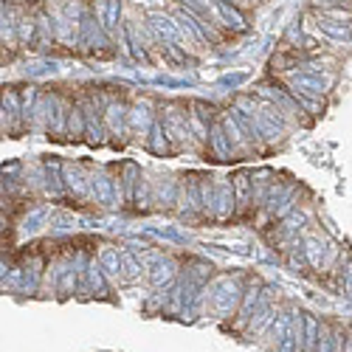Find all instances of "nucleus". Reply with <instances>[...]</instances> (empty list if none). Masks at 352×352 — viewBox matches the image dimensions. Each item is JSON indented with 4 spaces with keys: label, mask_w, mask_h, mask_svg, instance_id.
Returning <instances> with one entry per match:
<instances>
[{
    "label": "nucleus",
    "mask_w": 352,
    "mask_h": 352,
    "mask_svg": "<svg viewBox=\"0 0 352 352\" xmlns=\"http://www.w3.org/2000/svg\"><path fill=\"white\" fill-rule=\"evenodd\" d=\"M346 352H352V338H349V344H346Z\"/></svg>",
    "instance_id": "nucleus-25"
},
{
    "label": "nucleus",
    "mask_w": 352,
    "mask_h": 352,
    "mask_svg": "<svg viewBox=\"0 0 352 352\" xmlns=\"http://www.w3.org/2000/svg\"><path fill=\"white\" fill-rule=\"evenodd\" d=\"M240 299H243V293H240V282L237 279L214 282L209 287V296H206V302H209V307H212V313L217 318H226L228 313H234V307L240 305Z\"/></svg>",
    "instance_id": "nucleus-1"
},
{
    "label": "nucleus",
    "mask_w": 352,
    "mask_h": 352,
    "mask_svg": "<svg viewBox=\"0 0 352 352\" xmlns=\"http://www.w3.org/2000/svg\"><path fill=\"white\" fill-rule=\"evenodd\" d=\"M127 124L135 130V133H146V124H150V107L146 104H135L133 110H130V119H127Z\"/></svg>",
    "instance_id": "nucleus-16"
},
{
    "label": "nucleus",
    "mask_w": 352,
    "mask_h": 352,
    "mask_svg": "<svg viewBox=\"0 0 352 352\" xmlns=\"http://www.w3.org/2000/svg\"><path fill=\"white\" fill-rule=\"evenodd\" d=\"M307 259H310V265L318 268L321 265V245L316 240H307Z\"/></svg>",
    "instance_id": "nucleus-23"
},
{
    "label": "nucleus",
    "mask_w": 352,
    "mask_h": 352,
    "mask_svg": "<svg viewBox=\"0 0 352 352\" xmlns=\"http://www.w3.org/2000/svg\"><path fill=\"white\" fill-rule=\"evenodd\" d=\"M318 32L324 34L327 40H333V43H352V32H349V25L346 23H336V20H330V17H321L318 20Z\"/></svg>",
    "instance_id": "nucleus-3"
},
{
    "label": "nucleus",
    "mask_w": 352,
    "mask_h": 352,
    "mask_svg": "<svg viewBox=\"0 0 352 352\" xmlns=\"http://www.w3.org/2000/svg\"><path fill=\"white\" fill-rule=\"evenodd\" d=\"M85 124H82V110L79 107H71V133L74 135H82Z\"/></svg>",
    "instance_id": "nucleus-24"
},
{
    "label": "nucleus",
    "mask_w": 352,
    "mask_h": 352,
    "mask_svg": "<svg viewBox=\"0 0 352 352\" xmlns=\"http://www.w3.org/2000/svg\"><path fill=\"white\" fill-rule=\"evenodd\" d=\"M48 192L60 195V164H48Z\"/></svg>",
    "instance_id": "nucleus-22"
},
{
    "label": "nucleus",
    "mask_w": 352,
    "mask_h": 352,
    "mask_svg": "<svg viewBox=\"0 0 352 352\" xmlns=\"http://www.w3.org/2000/svg\"><path fill=\"white\" fill-rule=\"evenodd\" d=\"M256 305H259V293H256V287L245 290V296H243V307H240V324L251 321V316H254Z\"/></svg>",
    "instance_id": "nucleus-17"
},
{
    "label": "nucleus",
    "mask_w": 352,
    "mask_h": 352,
    "mask_svg": "<svg viewBox=\"0 0 352 352\" xmlns=\"http://www.w3.org/2000/svg\"><path fill=\"white\" fill-rule=\"evenodd\" d=\"M344 349V338L338 330H324L321 327V336H318V349L316 352H341Z\"/></svg>",
    "instance_id": "nucleus-13"
},
{
    "label": "nucleus",
    "mask_w": 352,
    "mask_h": 352,
    "mask_svg": "<svg viewBox=\"0 0 352 352\" xmlns=\"http://www.w3.org/2000/svg\"><path fill=\"white\" fill-rule=\"evenodd\" d=\"M234 184H228V181H223L220 184V189H217V197H214V217H228L231 214V209H234Z\"/></svg>",
    "instance_id": "nucleus-6"
},
{
    "label": "nucleus",
    "mask_w": 352,
    "mask_h": 352,
    "mask_svg": "<svg viewBox=\"0 0 352 352\" xmlns=\"http://www.w3.org/2000/svg\"><path fill=\"white\" fill-rule=\"evenodd\" d=\"M234 184V192H237V195H234V197H237L240 200V206H245V203H248V178H245V175H237V178H234L231 181Z\"/></svg>",
    "instance_id": "nucleus-21"
},
{
    "label": "nucleus",
    "mask_w": 352,
    "mask_h": 352,
    "mask_svg": "<svg viewBox=\"0 0 352 352\" xmlns=\"http://www.w3.org/2000/svg\"><path fill=\"white\" fill-rule=\"evenodd\" d=\"M122 265H124V276L127 279H138L141 271H144V265H138V259L133 254H122Z\"/></svg>",
    "instance_id": "nucleus-19"
},
{
    "label": "nucleus",
    "mask_w": 352,
    "mask_h": 352,
    "mask_svg": "<svg viewBox=\"0 0 352 352\" xmlns=\"http://www.w3.org/2000/svg\"><path fill=\"white\" fill-rule=\"evenodd\" d=\"M318 336L321 327L313 316H305V338H302V352H316L318 349Z\"/></svg>",
    "instance_id": "nucleus-12"
},
{
    "label": "nucleus",
    "mask_w": 352,
    "mask_h": 352,
    "mask_svg": "<svg viewBox=\"0 0 352 352\" xmlns=\"http://www.w3.org/2000/svg\"><path fill=\"white\" fill-rule=\"evenodd\" d=\"M102 262H87V282H91V290L96 293V296H104L107 293V285H104V274H102Z\"/></svg>",
    "instance_id": "nucleus-14"
},
{
    "label": "nucleus",
    "mask_w": 352,
    "mask_h": 352,
    "mask_svg": "<svg viewBox=\"0 0 352 352\" xmlns=\"http://www.w3.org/2000/svg\"><path fill=\"white\" fill-rule=\"evenodd\" d=\"M172 276H175V265H172V262L169 259H158L155 262V265L150 268V279H153V285L155 287H164V285H169L172 282Z\"/></svg>",
    "instance_id": "nucleus-10"
},
{
    "label": "nucleus",
    "mask_w": 352,
    "mask_h": 352,
    "mask_svg": "<svg viewBox=\"0 0 352 352\" xmlns=\"http://www.w3.org/2000/svg\"><path fill=\"white\" fill-rule=\"evenodd\" d=\"M17 116H23L20 113V104H17V94L14 91H6V96H3V130H14L12 119H17Z\"/></svg>",
    "instance_id": "nucleus-15"
},
{
    "label": "nucleus",
    "mask_w": 352,
    "mask_h": 352,
    "mask_svg": "<svg viewBox=\"0 0 352 352\" xmlns=\"http://www.w3.org/2000/svg\"><path fill=\"white\" fill-rule=\"evenodd\" d=\"M99 262H102V268H104V274H107L110 279H119V276L124 274L122 254L116 251L113 245H102V251H99Z\"/></svg>",
    "instance_id": "nucleus-4"
},
{
    "label": "nucleus",
    "mask_w": 352,
    "mask_h": 352,
    "mask_svg": "<svg viewBox=\"0 0 352 352\" xmlns=\"http://www.w3.org/2000/svg\"><path fill=\"white\" fill-rule=\"evenodd\" d=\"M45 217H48V209H45V206L34 209L32 214H28V217L23 220V234H34V231H40V228H43V223H45Z\"/></svg>",
    "instance_id": "nucleus-18"
},
{
    "label": "nucleus",
    "mask_w": 352,
    "mask_h": 352,
    "mask_svg": "<svg viewBox=\"0 0 352 352\" xmlns=\"http://www.w3.org/2000/svg\"><path fill=\"white\" fill-rule=\"evenodd\" d=\"M164 130H166V135L172 141H178V144L186 141L192 135V130H189V113H181L178 107H169L166 116H164Z\"/></svg>",
    "instance_id": "nucleus-2"
},
{
    "label": "nucleus",
    "mask_w": 352,
    "mask_h": 352,
    "mask_svg": "<svg viewBox=\"0 0 352 352\" xmlns=\"http://www.w3.org/2000/svg\"><path fill=\"white\" fill-rule=\"evenodd\" d=\"M65 184H68V192H74L76 197H85L87 186H91V178H85L79 166H65Z\"/></svg>",
    "instance_id": "nucleus-9"
},
{
    "label": "nucleus",
    "mask_w": 352,
    "mask_h": 352,
    "mask_svg": "<svg viewBox=\"0 0 352 352\" xmlns=\"http://www.w3.org/2000/svg\"><path fill=\"white\" fill-rule=\"evenodd\" d=\"M91 192L99 197V203H104V206H113L116 181H110L104 172H99V175H91Z\"/></svg>",
    "instance_id": "nucleus-5"
},
{
    "label": "nucleus",
    "mask_w": 352,
    "mask_h": 352,
    "mask_svg": "<svg viewBox=\"0 0 352 352\" xmlns=\"http://www.w3.org/2000/svg\"><path fill=\"white\" fill-rule=\"evenodd\" d=\"M293 87H296V91H302V94H307V96H321V94L327 91V82L321 79V76L296 74V76H293Z\"/></svg>",
    "instance_id": "nucleus-7"
},
{
    "label": "nucleus",
    "mask_w": 352,
    "mask_h": 352,
    "mask_svg": "<svg viewBox=\"0 0 352 352\" xmlns=\"http://www.w3.org/2000/svg\"><path fill=\"white\" fill-rule=\"evenodd\" d=\"M127 119H130V110H127L124 104H119V102H113V104L107 107V113H104V122H107V127H110L116 135L124 130Z\"/></svg>",
    "instance_id": "nucleus-8"
},
{
    "label": "nucleus",
    "mask_w": 352,
    "mask_h": 352,
    "mask_svg": "<svg viewBox=\"0 0 352 352\" xmlns=\"http://www.w3.org/2000/svg\"><path fill=\"white\" fill-rule=\"evenodd\" d=\"M166 130H164V124L161 122H155L153 124V138H150V146H153V153H164L166 150Z\"/></svg>",
    "instance_id": "nucleus-20"
},
{
    "label": "nucleus",
    "mask_w": 352,
    "mask_h": 352,
    "mask_svg": "<svg viewBox=\"0 0 352 352\" xmlns=\"http://www.w3.org/2000/svg\"><path fill=\"white\" fill-rule=\"evenodd\" d=\"M212 146H214V153L220 158H228L234 153V146H231V138L226 133V124H214L212 127Z\"/></svg>",
    "instance_id": "nucleus-11"
}]
</instances>
